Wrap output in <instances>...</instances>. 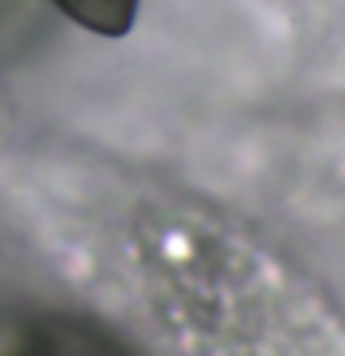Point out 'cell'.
Returning <instances> with one entry per match:
<instances>
[{"instance_id": "6da1fadb", "label": "cell", "mask_w": 345, "mask_h": 356, "mask_svg": "<svg viewBox=\"0 0 345 356\" xmlns=\"http://www.w3.org/2000/svg\"><path fill=\"white\" fill-rule=\"evenodd\" d=\"M71 22L100 38H122L138 19V0H52Z\"/></svg>"}]
</instances>
